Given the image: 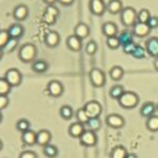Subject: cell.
Here are the masks:
<instances>
[{
	"label": "cell",
	"mask_w": 158,
	"mask_h": 158,
	"mask_svg": "<svg viewBox=\"0 0 158 158\" xmlns=\"http://www.w3.org/2000/svg\"><path fill=\"white\" fill-rule=\"evenodd\" d=\"M37 48L33 43H25L19 49V59L23 63H32L36 58Z\"/></svg>",
	"instance_id": "cell-1"
},
{
	"label": "cell",
	"mask_w": 158,
	"mask_h": 158,
	"mask_svg": "<svg viewBox=\"0 0 158 158\" xmlns=\"http://www.w3.org/2000/svg\"><path fill=\"white\" fill-rule=\"evenodd\" d=\"M117 102L123 109H133V107H136L138 105L139 98H138V95L136 93L130 91V90H125V93L117 100Z\"/></svg>",
	"instance_id": "cell-2"
},
{
	"label": "cell",
	"mask_w": 158,
	"mask_h": 158,
	"mask_svg": "<svg viewBox=\"0 0 158 158\" xmlns=\"http://www.w3.org/2000/svg\"><path fill=\"white\" fill-rule=\"evenodd\" d=\"M120 20L123 26L132 27L135 25V22L137 21V11L132 6H126L120 12Z\"/></svg>",
	"instance_id": "cell-3"
},
{
	"label": "cell",
	"mask_w": 158,
	"mask_h": 158,
	"mask_svg": "<svg viewBox=\"0 0 158 158\" xmlns=\"http://www.w3.org/2000/svg\"><path fill=\"white\" fill-rule=\"evenodd\" d=\"M89 79H90V83L95 88H101L105 85L106 83V75L105 73L99 69V68H93L90 72H89Z\"/></svg>",
	"instance_id": "cell-4"
},
{
	"label": "cell",
	"mask_w": 158,
	"mask_h": 158,
	"mask_svg": "<svg viewBox=\"0 0 158 158\" xmlns=\"http://www.w3.org/2000/svg\"><path fill=\"white\" fill-rule=\"evenodd\" d=\"M58 16H59L58 7H56L54 5H47V7L44 9V12L42 15V20L47 25H52V23H56Z\"/></svg>",
	"instance_id": "cell-5"
},
{
	"label": "cell",
	"mask_w": 158,
	"mask_h": 158,
	"mask_svg": "<svg viewBox=\"0 0 158 158\" xmlns=\"http://www.w3.org/2000/svg\"><path fill=\"white\" fill-rule=\"evenodd\" d=\"M7 83L11 85V86H19L22 81V74L19 69L16 68H10L5 72V77H4Z\"/></svg>",
	"instance_id": "cell-6"
},
{
	"label": "cell",
	"mask_w": 158,
	"mask_h": 158,
	"mask_svg": "<svg viewBox=\"0 0 158 158\" xmlns=\"http://www.w3.org/2000/svg\"><path fill=\"white\" fill-rule=\"evenodd\" d=\"M79 142L81 146L84 147H94L98 142V137H96V133L91 130H85L83 132V135L79 137Z\"/></svg>",
	"instance_id": "cell-7"
},
{
	"label": "cell",
	"mask_w": 158,
	"mask_h": 158,
	"mask_svg": "<svg viewBox=\"0 0 158 158\" xmlns=\"http://www.w3.org/2000/svg\"><path fill=\"white\" fill-rule=\"evenodd\" d=\"M84 110L86 111L89 117H99L102 111V107L98 100H90L84 105Z\"/></svg>",
	"instance_id": "cell-8"
},
{
	"label": "cell",
	"mask_w": 158,
	"mask_h": 158,
	"mask_svg": "<svg viewBox=\"0 0 158 158\" xmlns=\"http://www.w3.org/2000/svg\"><path fill=\"white\" fill-rule=\"evenodd\" d=\"M105 123L111 128H121L125 126V118L120 114H110L106 116Z\"/></svg>",
	"instance_id": "cell-9"
},
{
	"label": "cell",
	"mask_w": 158,
	"mask_h": 158,
	"mask_svg": "<svg viewBox=\"0 0 158 158\" xmlns=\"http://www.w3.org/2000/svg\"><path fill=\"white\" fill-rule=\"evenodd\" d=\"M47 93L53 96V98H59L63 91H64V88H63V84L59 81V80H51L48 84H47V88H46Z\"/></svg>",
	"instance_id": "cell-10"
},
{
	"label": "cell",
	"mask_w": 158,
	"mask_h": 158,
	"mask_svg": "<svg viewBox=\"0 0 158 158\" xmlns=\"http://www.w3.org/2000/svg\"><path fill=\"white\" fill-rule=\"evenodd\" d=\"M89 10L95 16H101L107 9L104 0H90L89 1Z\"/></svg>",
	"instance_id": "cell-11"
},
{
	"label": "cell",
	"mask_w": 158,
	"mask_h": 158,
	"mask_svg": "<svg viewBox=\"0 0 158 158\" xmlns=\"http://www.w3.org/2000/svg\"><path fill=\"white\" fill-rule=\"evenodd\" d=\"M131 31H132L133 36H136V37H147L149 35V32H151V28L148 27L147 23L136 21L135 25L132 26V30Z\"/></svg>",
	"instance_id": "cell-12"
},
{
	"label": "cell",
	"mask_w": 158,
	"mask_h": 158,
	"mask_svg": "<svg viewBox=\"0 0 158 158\" xmlns=\"http://www.w3.org/2000/svg\"><path fill=\"white\" fill-rule=\"evenodd\" d=\"M144 48L151 57L158 58V37H149L146 41Z\"/></svg>",
	"instance_id": "cell-13"
},
{
	"label": "cell",
	"mask_w": 158,
	"mask_h": 158,
	"mask_svg": "<svg viewBox=\"0 0 158 158\" xmlns=\"http://www.w3.org/2000/svg\"><path fill=\"white\" fill-rule=\"evenodd\" d=\"M7 32H9L10 38L20 40V38L23 36V33H25V27H23L20 22H15V23H12V25L9 26Z\"/></svg>",
	"instance_id": "cell-14"
},
{
	"label": "cell",
	"mask_w": 158,
	"mask_h": 158,
	"mask_svg": "<svg viewBox=\"0 0 158 158\" xmlns=\"http://www.w3.org/2000/svg\"><path fill=\"white\" fill-rule=\"evenodd\" d=\"M59 42H60V36H59V33L57 31H52L51 30V31H48L46 33V36H44V43L49 48L57 47L59 44Z\"/></svg>",
	"instance_id": "cell-15"
},
{
	"label": "cell",
	"mask_w": 158,
	"mask_h": 158,
	"mask_svg": "<svg viewBox=\"0 0 158 158\" xmlns=\"http://www.w3.org/2000/svg\"><path fill=\"white\" fill-rule=\"evenodd\" d=\"M51 139H52V135L48 130H40L38 132H36V144L44 147L49 144Z\"/></svg>",
	"instance_id": "cell-16"
},
{
	"label": "cell",
	"mask_w": 158,
	"mask_h": 158,
	"mask_svg": "<svg viewBox=\"0 0 158 158\" xmlns=\"http://www.w3.org/2000/svg\"><path fill=\"white\" fill-rule=\"evenodd\" d=\"M65 43H67V47L73 52H79L81 49V47H83V41L79 37H77L75 35L68 36Z\"/></svg>",
	"instance_id": "cell-17"
},
{
	"label": "cell",
	"mask_w": 158,
	"mask_h": 158,
	"mask_svg": "<svg viewBox=\"0 0 158 158\" xmlns=\"http://www.w3.org/2000/svg\"><path fill=\"white\" fill-rule=\"evenodd\" d=\"M156 111H157V105H156L154 102H152V101L144 102V104L141 106V109H139L141 116H143V117H146V118H148V117L156 115Z\"/></svg>",
	"instance_id": "cell-18"
},
{
	"label": "cell",
	"mask_w": 158,
	"mask_h": 158,
	"mask_svg": "<svg viewBox=\"0 0 158 158\" xmlns=\"http://www.w3.org/2000/svg\"><path fill=\"white\" fill-rule=\"evenodd\" d=\"M86 128H85V125H83V123H80V122H73V123H70V126L68 127V133H69V136L70 137H74V138H79L81 135H83V132L85 131Z\"/></svg>",
	"instance_id": "cell-19"
},
{
	"label": "cell",
	"mask_w": 158,
	"mask_h": 158,
	"mask_svg": "<svg viewBox=\"0 0 158 158\" xmlns=\"http://www.w3.org/2000/svg\"><path fill=\"white\" fill-rule=\"evenodd\" d=\"M89 33H90L89 26L85 22H78L77 26L74 27V33L73 35H75L80 40H84V38H86L89 36Z\"/></svg>",
	"instance_id": "cell-20"
},
{
	"label": "cell",
	"mask_w": 158,
	"mask_h": 158,
	"mask_svg": "<svg viewBox=\"0 0 158 158\" xmlns=\"http://www.w3.org/2000/svg\"><path fill=\"white\" fill-rule=\"evenodd\" d=\"M12 16L17 20V21H22L28 16V7L25 4H20L17 5L14 11H12Z\"/></svg>",
	"instance_id": "cell-21"
},
{
	"label": "cell",
	"mask_w": 158,
	"mask_h": 158,
	"mask_svg": "<svg viewBox=\"0 0 158 158\" xmlns=\"http://www.w3.org/2000/svg\"><path fill=\"white\" fill-rule=\"evenodd\" d=\"M101 31L106 37H112V36H116L117 33V26L115 22L107 21L101 26Z\"/></svg>",
	"instance_id": "cell-22"
},
{
	"label": "cell",
	"mask_w": 158,
	"mask_h": 158,
	"mask_svg": "<svg viewBox=\"0 0 158 158\" xmlns=\"http://www.w3.org/2000/svg\"><path fill=\"white\" fill-rule=\"evenodd\" d=\"M31 69L35 73H44L48 69V63L43 59H35L31 63Z\"/></svg>",
	"instance_id": "cell-23"
},
{
	"label": "cell",
	"mask_w": 158,
	"mask_h": 158,
	"mask_svg": "<svg viewBox=\"0 0 158 158\" xmlns=\"http://www.w3.org/2000/svg\"><path fill=\"white\" fill-rule=\"evenodd\" d=\"M21 139H22L23 144H26V146H33V144H36V132H33L31 128L28 131L22 132Z\"/></svg>",
	"instance_id": "cell-24"
},
{
	"label": "cell",
	"mask_w": 158,
	"mask_h": 158,
	"mask_svg": "<svg viewBox=\"0 0 158 158\" xmlns=\"http://www.w3.org/2000/svg\"><path fill=\"white\" fill-rule=\"evenodd\" d=\"M106 9L109 10L110 14L115 15V14H120L123 9V5H122V1L121 0H110L106 5Z\"/></svg>",
	"instance_id": "cell-25"
},
{
	"label": "cell",
	"mask_w": 158,
	"mask_h": 158,
	"mask_svg": "<svg viewBox=\"0 0 158 158\" xmlns=\"http://www.w3.org/2000/svg\"><path fill=\"white\" fill-rule=\"evenodd\" d=\"M117 37H118V40H120L121 47L125 46V44H127V43L133 42V33H132V31H130V30H123V31H121V33H120Z\"/></svg>",
	"instance_id": "cell-26"
},
{
	"label": "cell",
	"mask_w": 158,
	"mask_h": 158,
	"mask_svg": "<svg viewBox=\"0 0 158 158\" xmlns=\"http://www.w3.org/2000/svg\"><path fill=\"white\" fill-rule=\"evenodd\" d=\"M123 74H125V70L121 65H114L109 72V75L112 80H120L123 77Z\"/></svg>",
	"instance_id": "cell-27"
},
{
	"label": "cell",
	"mask_w": 158,
	"mask_h": 158,
	"mask_svg": "<svg viewBox=\"0 0 158 158\" xmlns=\"http://www.w3.org/2000/svg\"><path fill=\"white\" fill-rule=\"evenodd\" d=\"M127 149L123 146H116L110 152V158H125L127 156Z\"/></svg>",
	"instance_id": "cell-28"
},
{
	"label": "cell",
	"mask_w": 158,
	"mask_h": 158,
	"mask_svg": "<svg viewBox=\"0 0 158 158\" xmlns=\"http://www.w3.org/2000/svg\"><path fill=\"white\" fill-rule=\"evenodd\" d=\"M85 126H86L88 130H91V131L96 132V131H99L101 128V120L99 117H89V120L85 123Z\"/></svg>",
	"instance_id": "cell-29"
},
{
	"label": "cell",
	"mask_w": 158,
	"mask_h": 158,
	"mask_svg": "<svg viewBox=\"0 0 158 158\" xmlns=\"http://www.w3.org/2000/svg\"><path fill=\"white\" fill-rule=\"evenodd\" d=\"M123 93H125V89H123L122 85H114V86H111L110 90H109L110 98H111V99H115V100H118V99L122 96Z\"/></svg>",
	"instance_id": "cell-30"
},
{
	"label": "cell",
	"mask_w": 158,
	"mask_h": 158,
	"mask_svg": "<svg viewBox=\"0 0 158 158\" xmlns=\"http://www.w3.org/2000/svg\"><path fill=\"white\" fill-rule=\"evenodd\" d=\"M74 115V110L70 105H63L60 109H59V116L63 118V120H70Z\"/></svg>",
	"instance_id": "cell-31"
},
{
	"label": "cell",
	"mask_w": 158,
	"mask_h": 158,
	"mask_svg": "<svg viewBox=\"0 0 158 158\" xmlns=\"http://www.w3.org/2000/svg\"><path fill=\"white\" fill-rule=\"evenodd\" d=\"M43 154L47 157V158H54V157H57L58 156V148H57V146H54V144H47V146H44L43 147Z\"/></svg>",
	"instance_id": "cell-32"
},
{
	"label": "cell",
	"mask_w": 158,
	"mask_h": 158,
	"mask_svg": "<svg viewBox=\"0 0 158 158\" xmlns=\"http://www.w3.org/2000/svg\"><path fill=\"white\" fill-rule=\"evenodd\" d=\"M146 127L152 132H157L158 131V115H153L148 117L146 121Z\"/></svg>",
	"instance_id": "cell-33"
},
{
	"label": "cell",
	"mask_w": 158,
	"mask_h": 158,
	"mask_svg": "<svg viewBox=\"0 0 158 158\" xmlns=\"http://www.w3.org/2000/svg\"><path fill=\"white\" fill-rule=\"evenodd\" d=\"M146 53H147V51H146V48H144L143 46L136 44V47H135L133 52L131 53V56H132L133 58H136V59H142V58L146 57Z\"/></svg>",
	"instance_id": "cell-34"
},
{
	"label": "cell",
	"mask_w": 158,
	"mask_h": 158,
	"mask_svg": "<svg viewBox=\"0 0 158 158\" xmlns=\"http://www.w3.org/2000/svg\"><path fill=\"white\" fill-rule=\"evenodd\" d=\"M75 118H77L78 122H80V123H83V125H85V123L88 122L89 116H88L86 111L84 110V107H80V109H78V110L75 111Z\"/></svg>",
	"instance_id": "cell-35"
},
{
	"label": "cell",
	"mask_w": 158,
	"mask_h": 158,
	"mask_svg": "<svg viewBox=\"0 0 158 158\" xmlns=\"http://www.w3.org/2000/svg\"><path fill=\"white\" fill-rule=\"evenodd\" d=\"M106 44L110 49H117L118 47H121V43H120V40L117 36L106 37Z\"/></svg>",
	"instance_id": "cell-36"
},
{
	"label": "cell",
	"mask_w": 158,
	"mask_h": 158,
	"mask_svg": "<svg viewBox=\"0 0 158 158\" xmlns=\"http://www.w3.org/2000/svg\"><path fill=\"white\" fill-rule=\"evenodd\" d=\"M151 16H152V15H151V12H149L148 9H142V10H139V11L137 12V21L147 23V21L149 20Z\"/></svg>",
	"instance_id": "cell-37"
},
{
	"label": "cell",
	"mask_w": 158,
	"mask_h": 158,
	"mask_svg": "<svg viewBox=\"0 0 158 158\" xmlns=\"http://www.w3.org/2000/svg\"><path fill=\"white\" fill-rule=\"evenodd\" d=\"M30 121L28 120H26V118H20V120H17V122H16V128L22 133V132H25V131H28L30 130Z\"/></svg>",
	"instance_id": "cell-38"
},
{
	"label": "cell",
	"mask_w": 158,
	"mask_h": 158,
	"mask_svg": "<svg viewBox=\"0 0 158 158\" xmlns=\"http://www.w3.org/2000/svg\"><path fill=\"white\" fill-rule=\"evenodd\" d=\"M11 85L5 78H0V95H7L11 91Z\"/></svg>",
	"instance_id": "cell-39"
},
{
	"label": "cell",
	"mask_w": 158,
	"mask_h": 158,
	"mask_svg": "<svg viewBox=\"0 0 158 158\" xmlns=\"http://www.w3.org/2000/svg\"><path fill=\"white\" fill-rule=\"evenodd\" d=\"M17 44H19V40H16V38H10L9 42L6 43V46L4 47V52L11 53V52L17 47Z\"/></svg>",
	"instance_id": "cell-40"
},
{
	"label": "cell",
	"mask_w": 158,
	"mask_h": 158,
	"mask_svg": "<svg viewBox=\"0 0 158 158\" xmlns=\"http://www.w3.org/2000/svg\"><path fill=\"white\" fill-rule=\"evenodd\" d=\"M98 51V44L95 41H89L86 44H85V52L89 54V56H94Z\"/></svg>",
	"instance_id": "cell-41"
},
{
	"label": "cell",
	"mask_w": 158,
	"mask_h": 158,
	"mask_svg": "<svg viewBox=\"0 0 158 158\" xmlns=\"http://www.w3.org/2000/svg\"><path fill=\"white\" fill-rule=\"evenodd\" d=\"M9 40H10V36H9L7 28L6 30H0V48L1 49H4V47L6 46Z\"/></svg>",
	"instance_id": "cell-42"
},
{
	"label": "cell",
	"mask_w": 158,
	"mask_h": 158,
	"mask_svg": "<svg viewBox=\"0 0 158 158\" xmlns=\"http://www.w3.org/2000/svg\"><path fill=\"white\" fill-rule=\"evenodd\" d=\"M136 44H137V43L131 42V43H127V44L122 46V51H123V53H126V54H131V53L133 52V49H135Z\"/></svg>",
	"instance_id": "cell-43"
},
{
	"label": "cell",
	"mask_w": 158,
	"mask_h": 158,
	"mask_svg": "<svg viewBox=\"0 0 158 158\" xmlns=\"http://www.w3.org/2000/svg\"><path fill=\"white\" fill-rule=\"evenodd\" d=\"M147 25H148V27H149L151 30L157 28V27H158V16H151L149 20L147 21Z\"/></svg>",
	"instance_id": "cell-44"
},
{
	"label": "cell",
	"mask_w": 158,
	"mask_h": 158,
	"mask_svg": "<svg viewBox=\"0 0 158 158\" xmlns=\"http://www.w3.org/2000/svg\"><path fill=\"white\" fill-rule=\"evenodd\" d=\"M19 158H37V154H36L33 151L26 149V151H23V152L20 153Z\"/></svg>",
	"instance_id": "cell-45"
},
{
	"label": "cell",
	"mask_w": 158,
	"mask_h": 158,
	"mask_svg": "<svg viewBox=\"0 0 158 158\" xmlns=\"http://www.w3.org/2000/svg\"><path fill=\"white\" fill-rule=\"evenodd\" d=\"M9 105V98L7 95H0V111L5 107H7Z\"/></svg>",
	"instance_id": "cell-46"
},
{
	"label": "cell",
	"mask_w": 158,
	"mask_h": 158,
	"mask_svg": "<svg viewBox=\"0 0 158 158\" xmlns=\"http://www.w3.org/2000/svg\"><path fill=\"white\" fill-rule=\"evenodd\" d=\"M62 5H64V6H69V5H72L73 2H74V0H58Z\"/></svg>",
	"instance_id": "cell-47"
},
{
	"label": "cell",
	"mask_w": 158,
	"mask_h": 158,
	"mask_svg": "<svg viewBox=\"0 0 158 158\" xmlns=\"http://www.w3.org/2000/svg\"><path fill=\"white\" fill-rule=\"evenodd\" d=\"M153 67H154V69L158 72V58H154V60H153Z\"/></svg>",
	"instance_id": "cell-48"
},
{
	"label": "cell",
	"mask_w": 158,
	"mask_h": 158,
	"mask_svg": "<svg viewBox=\"0 0 158 158\" xmlns=\"http://www.w3.org/2000/svg\"><path fill=\"white\" fill-rule=\"evenodd\" d=\"M58 0H43V2H46L47 5H54V2Z\"/></svg>",
	"instance_id": "cell-49"
},
{
	"label": "cell",
	"mask_w": 158,
	"mask_h": 158,
	"mask_svg": "<svg viewBox=\"0 0 158 158\" xmlns=\"http://www.w3.org/2000/svg\"><path fill=\"white\" fill-rule=\"evenodd\" d=\"M125 158H137V156L135 153H127V156Z\"/></svg>",
	"instance_id": "cell-50"
},
{
	"label": "cell",
	"mask_w": 158,
	"mask_h": 158,
	"mask_svg": "<svg viewBox=\"0 0 158 158\" xmlns=\"http://www.w3.org/2000/svg\"><path fill=\"white\" fill-rule=\"evenodd\" d=\"M2 56H4V49H1V48H0V59L2 58Z\"/></svg>",
	"instance_id": "cell-51"
},
{
	"label": "cell",
	"mask_w": 158,
	"mask_h": 158,
	"mask_svg": "<svg viewBox=\"0 0 158 158\" xmlns=\"http://www.w3.org/2000/svg\"><path fill=\"white\" fill-rule=\"evenodd\" d=\"M1 149H2V141L0 139V151H1Z\"/></svg>",
	"instance_id": "cell-52"
},
{
	"label": "cell",
	"mask_w": 158,
	"mask_h": 158,
	"mask_svg": "<svg viewBox=\"0 0 158 158\" xmlns=\"http://www.w3.org/2000/svg\"><path fill=\"white\" fill-rule=\"evenodd\" d=\"M1 120H2V115H1V111H0V122H1Z\"/></svg>",
	"instance_id": "cell-53"
},
{
	"label": "cell",
	"mask_w": 158,
	"mask_h": 158,
	"mask_svg": "<svg viewBox=\"0 0 158 158\" xmlns=\"http://www.w3.org/2000/svg\"><path fill=\"white\" fill-rule=\"evenodd\" d=\"M157 110H158V104H157Z\"/></svg>",
	"instance_id": "cell-54"
}]
</instances>
